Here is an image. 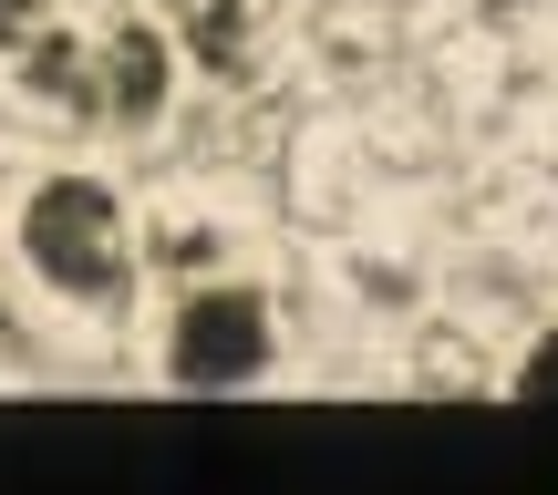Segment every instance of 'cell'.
<instances>
[{
    "mask_svg": "<svg viewBox=\"0 0 558 495\" xmlns=\"http://www.w3.org/2000/svg\"><path fill=\"white\" fill-rule=\"evenodd\" d=\"M166 372L186 393H239V382L269 372V299L259 289H207L177 310V341H166Z\"/></svg>",
    "mask_w": 558,
    "mask_h": 495,
    "instance_id": "cell-3",
    "label": "cell"
},
{
    "mask_svg": "<svg viewBox=\"0 0 558 495\" xmlns=\"http://www.w3.org/2000/svg\"><path fill=\"white\" fill-rule=\"evenodd\" d=\"M166 11H177V32L197 41V62L239 73V0H166Z\"/></svg>",
    "mask_w": 558,
    "mask_h": 495,
    "instance_id": "cell-4",
    "label": "cell"
},
{
    "mask_svg": "<svg viewBox=\"0 0 558 495\" xmlns=\"http://www.w3.org/2000/svg\"><path fill=\"white\" fill-rule=\"evenodd\" d=\"M41 21H52V0H0V52H32Z\"/></svg>",
    "mask_w": 558,
    "mask_h": 495,
    "instance_id": "cell-5",
    "label": "cell"
},
{
    "mask_svg": "<svg viewBox=\"0 0 558 495\" xmlns=\"http://www.w3.org/2000/svg\"><path fill=\"white\" fill-rule=\"evenodd\" d=\"M32 83L52 103H73L83 124H156L166 114V41L145 32V21H114L104 41H32Z\"/></svg>",
    "mask_w": 558,
    "mask_h": 495,
    "instance_id": "cell-2",
    "label": "cell"
},
{
    "mask_svg": "<svg viewBox=\"0 0 558 495\" xmlns=\"http://www.w3.org/2000/svg\"><path fill=\"white\" fill-rule=\"evenodd\" d=\"M21 258H32L62 299H83V310H124V289H135L124 207H114V186H104V176L32 186V207H21Z\"/></svg>",
    "mask_w": 558,
    "mask_h": 495,
    "instance_id": "cell-1",
    "label": "cell"
},
{
    "mask_svg": "<svg viewBox=\"0 0 558 495\" xmlns=\"http://www.w3.org/2000/svg\"><path fill=\"white\" fill-rule=\"evenodd\" d=\"M518 393H527V403H558V331H548L538 351L518 361Z\"/></svg>",
    "mask_w": 558,
    "mask_h": 495,
    "instance_id": "cell-6",
    "label": "cell"
}]
</instances>
